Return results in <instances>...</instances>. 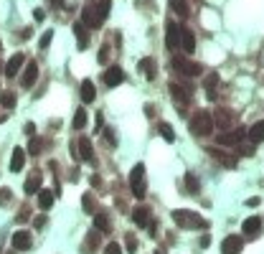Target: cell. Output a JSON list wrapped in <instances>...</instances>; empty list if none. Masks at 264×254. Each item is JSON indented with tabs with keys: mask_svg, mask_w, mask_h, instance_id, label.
Returning <instances> with one entry per match:
<instances>
[{
	"mask_svg": "<svg viewBox=\"0 0 264 254\" xmlns=\"http://www.w3.org/2000/svg\"><path fill=\"white\" fill-rule=\"evenodd\" d=\"M109 8H112V3H109V0H102V3H89V5L81 10V23H84L86 28L99 26L102 20L109 15Z\"/></svg>",
	"mask_w": 264,
	"mask_h": 254,
	"instance_id": "6da1fadb",
	"label": "cell"
},
{
	"mask_svg": "<svg viewBox=\"0 0 264 254\" xmlns=\"http://www.w3.org/2000/svg\"><path fill=\"white\" fill-rule=\"evenodd\" d=\"M173 221L178 224L181 229H196V226H206V221L196 214V211H191V208H175L173 211Z\"/></svg>",
	"mask_w": 264,
	"mask_h": 254,
	"instance_id": "7a4b0ae2",
	"label": "cell"
},
{
	"mask_svg": "<svg viewBox=\"0 0 264 254\" xmlns=\"http://www.w3.org/2000/svg\"><path fill=\"white\" fill-rule=\"evenodd\" d=\"M191 132L198 135V137L211 135L213 132V117H211V112H206V110L196 112V117L191 120Z\"/></svg>",
	"mask_w": 264,
	"mask_h": 254,
	"instance_id": "3957f363",
	"label": "cell"
},
{
	"mask_svg": "<svg viewBox=\"0 0 264 254\" xmlns=\"http://www.w3.org/2000/svg\"><path fill=\"white\" fill-rule=\"evenodd\" d=\"M130 186H132V193H135L137 198L145 196V165L137 163L135 168H132V173H130Z\"/></svg>",
	"mask_w": 264,
	"mask_h": 254,
	"instance_id": "277c9868",
	"label": "cell"
},
{
	"mask_svg": "<svg viewBox=\"0 0 264 254\" xmlns=\"http://www.w3.org/2000/svg\"><path fill=\"white\" fill-rule=\"evenodd\" d=\"M181 26H175V20H168L165 23V46L170 49V51H175L181 46Z\"/></svg>",
	"mask_w": 264,
	"mask_h": 254,
	"instance_id": "5b68a950",
	"label": "cell"
},
{
	"mask_svg": "<svg viewBox=\"0 0 264 254\" xmlns=\"http://www.w3.org/2000/svg\"><path fill=\"white\" fill-rule=\"evenodd\" d=\"M173 69H178L181 74H186V76H196V74H201V66L198 64H193V61H188V59H183V56H173Z\"/></svg>",
	"mask_w": 264,
	"mask_h": 254,
	"instance_id": "8992f818",
	"label": "cell"
},
{
	"mask_svg": "<svg viewBox=\"0 0 264 254\" xmlns=\"http://www.w3.org/2000/svg\"><path fill=\"white\" fill-rule=\"evenodd\" d=\"M10 244H13V249H18V252L31 249V247H33V237H31V231H26V229L15 231V234L10 237Z\"/></svg>",
	"mask_w": 264,
	"mask_h": 254,
	"instance_id": "52a82bcc",
	"label": "cell"
},
{
	"mask_svg": "<svg viewBox=\"0 0 264 254\" xmlns=\"http://www.w3.org/2000/svg\"><path fill=\"white\" fill-rule=\"evenodd\" d=\"M244 137H247L244 127H234V130H229V132L216 135V142H218V145H236L239 140H244Z\"/></svg>",
	"mask_w": 264,
	"mask_h": 254,
	"instance_id": "ba28073f",
	"label": "cell"
},
{
	"mask_svg": "<svg viewBox=\"0 0 264 254\" xmlns=\"http://www.w3.org/2000/svg\"><path fill=\"white\" fill-rule=\"evenodd\" d=\"M241 249H244V239L236 237V234H231L221 242V254H239Z\"/></svg>",
	"mask_w": 264,
	"mask_h": 254,
	"instance_id": "9c48e42d",
	"label": "cell"
},
{
	"mask_svg": "<svg viewBox=\"0 0 264 254\" xmlns=\"http://www.w3.org/2000/svg\"><path fill=\"white\" fill-rule=\"evenodd\" d=\"M36 79H38V64L36 61H28L26 69H23V76H20V84H23L26 89H31L33 84H36Z\"/></svg>",
	"mask_w": 264,
	"mask_h": 254,
	"instance_id": "30bf717a",
	"label": "cell"
},
{
	"mask_svg": "<svg viewBox=\"0 0 264 254\" xmlns=\"http://www.w3.org/2000/svg\"><path fill=\"white\" fill-rule=\"evenodd\" d=\"M122 81H125V71L120 66H109L104 71V84L107 87H117V84H122Z\"/></svg>",
	"mask_w": 264,
	"mask_h": 254,
	"instance_id": "8fae6325",
	"label": "cell"
},
{
	"mask_svg": "<svg viewBox=\"0 0 264 254\" xmlns=\"http://www.w3.org/2000/svg\"><path fill=\"white\" fill-rule=\"evenodd\" d=\"M76 155L81 158V160H94V150H92V140L89 137H81L79 142H76Z\"/></svg>",
	"mask_w": 264,
	"mask_h": 254,
	"instance_id": "7c38bea8",
	"label": "cell"
},
{
	"mask_svg": "<svg viewBox=\"0 0 264 254\" xmlns=\"http://www.w3.org/2000/svg\"><path fill=\"white\" fill-rule=\"evenodd\" d=\"M211 117H213V125L224 127V130H231V122H234L231 110H216V115H211Z\"/></svg>",
	"mask_w": 264,
	"mask_h": 254,
	"instance_id": "4fadbf2b",
	"label": "cell"
},
{
	"mask_svg": "<svg viewBox=\"0 0 264 254\" xmlns=\"http://www.w3.org/2000/svg\"><path fill=\"white\" fill-rule=\"evenodd\" d=\"M23 61H26V59H23V54L10 56V59H8V64H5V76H10V79H13V76L20 71V66H23Z\"/></svg>",
	"mask_w": 264,
	"mask_h": 254,
	"instance_id": "5bb4252c",
	"label": "cell"
},
{
	"mask_svg": "<svg viewBox=\"0 0 264 254\" xmlns=\"http://www.w3.org/2000/svg\"><path fill=\"white\" fill-rule=\"evenodd\" d=\"M247 137H249L252 145H257V142L264 140V120H259V122H254V125L249 127V130H247Z\"/></svg>",
	"mask_w": 264,
	"mask_h": 254,
	"instance_id": "9a60e30c",
	"label": "cell"
},
{
	"mask_svg": "<svg viewBox=\"0 0 264 254\" xmlns=\"http://www.w3.org/2000/svg\"><path fill=\"white\" fill-rule=\"evenodd\" d=\"M241 231H244L247 237H257L259 231H262V219H259V216H249V219L244 221V226H241Z\"/></svg>",
	"mask_w": 264,
	"mask_h": 254,
	"instance_id": "2e32d148",
	"label": "cell"
},
{
	"mask_svg": "<svg viewBox=\"0 0 264 254\" xmlns=\"http://www.w3.org/2000/svg\"><path fill=\"white\" fill-rule=\"evenodd\" d=\"M23 165H26V150L23 147H15L13 158H10V171L18 173V171H23Z\"/></svg>",
	"mask_w": 264,
	"mask_h": 254,
	"instance_id": "e0dca14e",
	"label": "cell"
},
{
	"mask_svg": "<svg viewBox=\"0 0 264 254\" xmlns=\"http://www.w3.org/2000/svg\"><path fill=\"white\" fill-rule=\"evenodd\" d=\"M170 97L175 99V102H178V104H188L191 102V94H188V89L186 87H178V84H170Z\"/></svg>",
	"mask_w": 264,
	"mask_h": 254,
	"instance_id": "ac0fdd59",
	"label": "cell"
},
{
	"mask_svg": "<svg viewBox=\"0 0 264 254\" xmlns=\"http://www.w3.org/2000/svg\"><path fill=\"white\" fill-rule=\"evenodd\" d=\"M54 198H56L54 190H49V188H41V190H38V206H41L43 211H49V208L54 206Z\"/></svg>",
	"mask_w": 264,
	"mask_h": 254,
	"instance_id": "d6986e66",
	"label": "cell"
},
{
	"mask_svg": "<svg viewBox=\"0 0 264 254\" xmlns=\"http://www.w3.org/2000/svg\"><path fill=\"white\" fill-rule=\"evenodd\" d=\"M94 97H97L94 81H92V79H84V81H81V99L89 104V102H94Z\"/></svg>",
	"mask_w": 264,
	"mask_h": 254,
	"instance_id": "ffe728a7",
	"label": "cell"
},
{
	"mask_svg": "<svg viewBox=\"0 0 264 254\" xmlns=\"http://www.w3.org/2000/svg\"><path fill=\"white\" fill-rule=\"evenodd\" d=\"M41 183H43V176H41V173L36 171V173H33V176H31V178L26 181V186H23V188H26V193H28V196L38 193V190H41Z\"/></svg>",
	"mask_w": 264,
	"mask_h": 254,
	"instance_id": "44dd1931",
	"label": "cell"
},
{
	"mask_svg": "<svg viewBox=\"0 0 264 254\" xmlns=\"http://www.w3.org/2000/svg\"><path fill=\"white\" fill-rule=\"evenodd\" d=\"M218 163H221V165H226V168H236V158L234 155H226L224 150H216V147H211V150H208Z\"/></svg>",
	"mask_w": 264,
	"mask_h": 254,
	"instance_id": "7402d4cb",
	"label": "cell"
},
{
	"mask_svg": "<svg viewBox=\"0 0 264 254\" xmlns=\"http://www.w3.org/2000/svg\"><path fill=\"white\" fill-rule=\"evenodd\" d=\"M74 36H76V41H79V49L89 46V33H86V26H84V23H74Z\"/></svg>",
	"mask_w": 264,
	"mask_h": 254,
	"instance_id": "603a6c76",
	"label": "cell"
},
{
	"mask_svg": "<svg viewBox=\"0 0 264 254\" xmlns=\"http://www.w3.org/2000/svg\"><path fill=\"white\" fill-rule=\"evenodd\" d=\"M132 219H135L137 226H150V211L145 206H140V208L132 211Z\"/></svg>",
	"mask_w": 264,
	"mask_h": 254,
	"instance_id": "cb8c5ba5",
	"label": "cell"
},
{
	"mask_svg": "<svg viewBox=\"0 0 264 254\" xmlns=\"http://www.w3.org/2000/svg\"><path fill=\"white\" fill-rule=\"evenodd\" d=\"M181 46H183V51H188V54L196 49V36H193V31H186V28L181 31Z\"/></svg>",
	"mask_w": 264,
	"mask_h": 254,
	"instance_id": "d4e9b609",
	"label": "cell"
},
{
	"mask_svg": "<svg viewBox=\"0 0 264 254\" xmlns=\"http://www.w3.org/2000/svg\"><path fill=\"white\" fill-rule=\"evenodd\" d=\"M94 226L102 231V234H109V231H112V224H109V219H107V214H94Z\"/></svg>",
	"mask_w": 264,
	"mask_h": 254,
	"instance_id": "484cf974",
	"label": "cell"
},
{
	"mask_svg": "<svg viewBox=\"0 0 264 254\" xmlns=\"http://www.w3.org/2000/svg\"><path fill=\"white\" fill-rule=\"evenodd\" d=\"M140 71H145V79H155V61L152 59H142L140 61Z\"/></svg>",
	"mask_w": 264,
	"mask_h": 254,
	"instance_id": "4316f807",
	"label": "cell"
},
{
	"mask_svg": "<svg viewBox=\"0 0 264 254\" xmlns=\"http://www.w3.org/2000/svg\"><path fill=\"white\" fill-rule=\"evenodd\" d=\"M71 127H74V130H84V127H86V110H76V115L71 120Z\"/></svg>",
	"mask_w": 264,
	"mask_h": 254,
	"instance_id": "83f0119b",
	"label": "cell"
},
{
	"mask_svg": "<svg viewBox=\"0 0 264 254\" xmlns=\"http://www.w3.org/2000/svg\"><path fill=\"white\" fill-rule=\"evenodd\" d=\"M170 8H173L175 13H178L181 18H186V15H188V3H186V0H170Z\"/></svg>",
	"mask_w": 264,
	"mask_h": 254,
	"instance_id": "f1b7e54d",
	"label": "cell"
},
{
	"mask_svg": "<svg viewBox=\"0 0 264 254\" xmlns=\"http://www.w3.org/2000/svg\"><path fill=\"white\" fill-rule=\"evenodd\" d=\"M186 188H188V193H198V188H201V183H198L193 173H186Z\"/></svg>",
	"mask_w": 264,
	"mask_h": 254,
	"instance_id": "f546056e",
	"label": "cell"
},
{
	"mask_svg": "<svg viewBox=\"0 0 264 254\" xmlns=\"http://www.w3.org/2000/svg\"><path fill=\"white\" fill-rule=\"evenodd\" d=\"M160 135L165 142H175V132H173V127L168 122H160Z\"/></svg>",
	"mask_w": 264,
	"mask_h": 254,
	"instance_id": "4dcf8cb0",
	"label": "cell"
},
{
	"mask_svg": "<svg viewBox=\"0 0 264 254\" xmlns=\"http://www.w3.org/2000/svg\"><path fill=\"white\" fill-rule=\"evenodd\" d=\"M0 104H3L5 110H13L15 107V94L13 92H3L0 94Z\"/></svg>",
	"mask_w": 264,
	"mask_h": 254,
	"instance_id": "1f68e13d",
	"label": "cell"
},
{
	"mask_svg": "<svg viewBox=\"0 0 264 254\" xmlns=\"http://www.w3.org/2000/svg\"><path fill=\"white\" fill-rule=\"evenodd\" d=\"M206 89H208V99H216V94H213V87H216V84H218V76L216 74H211V76H206Z\"/></svg>",
	"mask_w": 264,
	"mask_h": 254,
	"instance_id": "d6a6232c",
	"label": "cell"
},
{
	"mask_svg": "<svg viewBox=\"0 0 264 254\" xmlns=\"http://www.w3.org/2000/svg\"><path fill=\"white\" fill-rule=\"evenodd\" d=\"M97 244H99V234H97V231H92V234H89V239H86V244H84V252L97 249Z\"/></svg>",
	"mask_w": 264,
	"mask_h": 254,
	"instance_id": "836d02e7",
	"label": "cell"
},
{
	"mask_svg": "<svg viewBox=\"0 0 264 254\" xmlns=\"http://www.w3.org/2000/svg\"><path fill=\"white\" fill-rule=\"evenodd\" d=\"M81 206H84L86 214H94V201H92V196H89V193H86V196L81 198Z\"/></svg>",
	"mask_w": 264,
	"mask_h": 254,
	"instance_id": "e575fe53",
	"label": "cell"
},
{
	"mask_svg": "<svg viewBox=\"0 0 264 254\" xmlns=\"http://www.w3.org/2000/svg\"><path fill=\"white\" fill-rule=\"evenodd\" d=\"M51 38H54V31H46V33H43V36H41V41H38V46H41V49H49V44H51Z\"/></svg>",
	"mask_w": 264,
	"mask_h": 254,
	"instance_id": "d590c367",
	"label": "cell"
},
{
	"mask_svg": "<svg viewBox=\"0 0 264 254\" xmlns=\"http://www.w3.org/2000/svg\"><path fill=\"white\" fill-rule=\"evenodd\" d=\"M41 147H43V142H41L38 137H33V140H31V145H28V153H31V155H38Z\"/></svg>",
	"mask_w": 264,
	"mask_h": 254,
	"instance_id": "8d00e7d4",
	"label": "cell"
},
{
	"mask_svg": "<svg viewBox=\"0 0 264 254\" xmlns=\"http://www.w3.org/2000/svg\"><path fill=\"white\" fill-rule=\"evenodd\" d=\"M104 254H122V247H120L117 242H109V244L104 247Z\"/></svg>",
	"mask_w": 264,
	"mask_h": 254,
	"instance_id": "74e56055",
	"label": "cell"
},
{
	"mask_svg": "<svg viewBox=\"0 0 264 254\" xmlns=\"http://www.w3.org/2000/svg\"><path fill=\"white\" fill-rule=\"evenodd\" d=\"M10 193H13V190H10V188H0V206H5V203H10Z\"/></svg>",
	"mask_w": 264,
	"mask_h": 254,
	"instance_id": "f35d334b",
	"label": "cell"
},
{
	"mask_svg": "<svg viewBox=\"0 0 264 254\" xmlns=\"http://www.w3.org/2000/svg\"><path fill=\"white\" fill-rule=\"evenodd\" d=\"M135 249H137V242H135V237H132V234H127V252H130V254H135Z\"/></svg>",
	"mask_w": 264,
	"mask_h": 254,
	"instance_id": "ab89813d",
	"label": "cell"
},
{
	"mask_svg": "<svg viewBox=\"0 0 264 254\" xmlns=\"http://www.w3.org/2000/svg\"><path fill=\"white\" fill-rule=\"evenodd\" d=\"M104 137H107V142H109V145H115V142H117V137H115V130H104Z\"/></svg>",
	"mask_w": 264,
	"mask_h": 254,
	"instance_id": "60d3db41",
	"label": "cell"
},
{
	"mask_svg": "<svg viewBox=\"0 0 264 254\" xmlns=\"http://www.w3.org/2000/svg\"><path fill=\"white\" fill-rule=\"evenodd\" d=\"M259 203H262V198H259V196H252V198H247V206H249V208H254V206H259Z\"/></svg>",
	"mask_w": 264,
	"mask_h": 254,
	"instance_id": "b9f144b4",
	"label": "cell"
},
{
	"mask_svg": "<svg viewBox=\"0 0 264 254\" xmlns=\"http://www.w3.org/2000/svg\"><path fill=\"white\" fill-rule=\"evenodd\" d=\"M33 18H36V20H43V18H46V13H43L41 8H36V10H33Z\"/></svg>",
	"mask_w": 264,
	"mask_h": 254,
	"instance_id": "7bdbcfd3",
	"label": "cell"
},
{
	"mask_svg": "<svg viewBox=\"0 0 264 254\" xmlns=\"http://www.w3.org/2000/svg\"><path fill=\"white\" fill-rule=\"evenodd\" d=\"M99 61H102V64L107 61V46H102V51H99Z\"/></svg>",
	"mask_w": 264,
	"mask_h": 254,
	"instance_id": "ee69618b",
	"label": "cell"
},
{
	"mask_svg": "<svg viewBox=\"0 0 264 254\" xmlns=\"http://www.w3.org/2000/svg\"><path fill=\"white\" fill-rule=\"evenodd\" d=\"M26 132H28V135H33V132H36V125H31V122H28V125H26Z\"/></svg>",
	"mask_w": 264,
	"mask_h": 254,
	"instance_id": "f6af8a7d",
	"label": "cell"
},
{
	"mask_svg": "<svg viewBox=\"0 0 264 254\" xmlns=\"http://www.w3.org/2000/svg\"><path fill=\"white\" fill-rule=\"evenodd\" d=\"M155 254H163V252H155Z\"/></svg>",
	"mask_w": 264,
	"mask_h": 254,
	"instance_id": "bcb514c9",
	"label": "cell"
}]
</instances>
